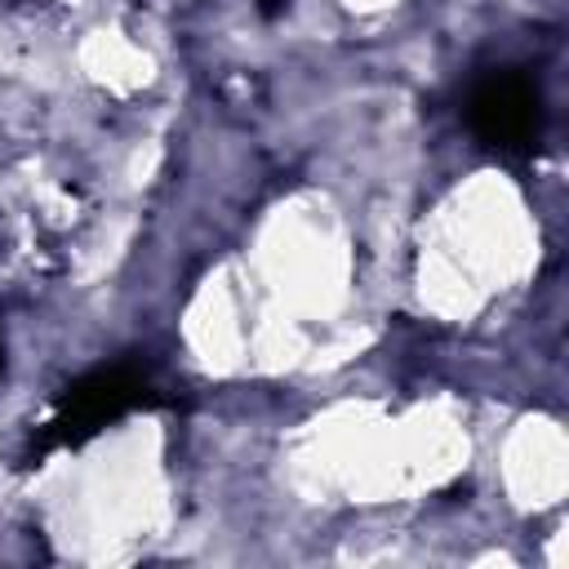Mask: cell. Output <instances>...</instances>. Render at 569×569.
Masks as SVG:
<instances>
[{
  "label": "cell",
  "mask_w": 569,
  "mask_h": 569,
  "mask_svg": "<svg viewBox=\"0 0 569 569\" xmlns=\"http://www.w3.org/2000/svg\"><path fill=\"white\" fill-rule=\"evenodd\" d=\"M147 391H151L147 378L138 369H129V365L89 369L84 378H76L71 387H62V396L53 400L49 422L36 431V440L27 449V462H40L53 449H76V445L93 440L102 427H111L129 409L147 405Z\"/></svg>",
  "instance_id": "6da1fadb"
},
{
  "label": "cell",
  "mask_w": 569,
  "mask_h": 569,
  "mask_svg": "<svg viewBox=\"0 0 569 569\" xmlns=\"http://www.w3.org/2000/svg\"><path fill=\"white\" fill-rule=\"evenodd\" d=\"M467 124L485 147L502 156H525L542 133V93L520 71H493L471 89Z\"/></svg>",
  "instance_id": "7a4b0ae2"
},
{
  "label": "cell",
  "mask_w": 569,
  "mask_h": 569,
  "mask_svg": "<svg viewBox=\"0 0 569 569\" xmlns=\"http://www.w3.org/2000/svg\"><path fill=\"white\" fill-rule=\"evenodd\" d=\"M284 4H289V0H253V9H258L262 18H276V13H284Z\"/></svg>",
  "instance_id": "3957f363"
},
{
  "label": "cell",
  "mask_w": 569,
  "mask_h": 569,
  "mask_svg": "<svg viewBox=\"0 0 569 569\" xmlns=\"http://www.w3.org/2000/svg\"><path fill=\"white\" fill-rule=\"evenodd\" d=\"M0 369H4V347H0Z\"/></svg>",
  "instance_id": "277c9868"
}]
</instances>
